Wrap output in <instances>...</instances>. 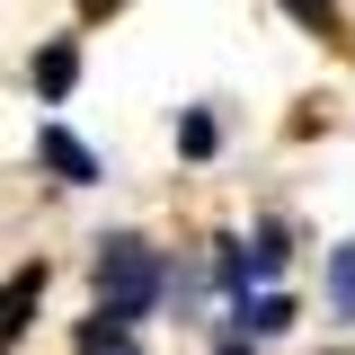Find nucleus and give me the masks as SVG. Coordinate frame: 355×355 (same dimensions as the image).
<instances>
[{"label":"nucleus","mask_w":355,"mask_h":355,"mask_svg":"<svg viewBox=\"0 0 355 355\" xmlns=\"http://www.w3.org/2000/svg\"><path fill=\"white\" fill-rule=\"evenodd\" d=\"M160 293H169V266H160V249L151 240H133V231H116V240H98V311L107 320H151L160 311Z\"/></svg>","instance_id":"obj_1"},{"label":"nucleus","mask_w":355,"mask_h":355,"mask_svg":"<svg viewBox=\"0 0 355 355\" xmlns=\"http://www.w3.org/2000/svg\"><path fill=\"white\" fill-rule=\"evenodd\" d=\"M36 160L62 178V187H98V151H89V142H71L62 125H36Z\"/></svg>","instance_id":"obj_2"},{"label":"nucleus","mask_w":355,"mask_h":355,"mask_svg":"<svg viewBox=\"0 0 355 355\" xmlns=\"http://www.w3.org/2000/svg\"><path fill=\"white\" fill-rule=\"evenodd\" d=\"M293 329V293H240L231 302V338L249 347V338H284Z\"/></svg>","instance_id":"obj_3"},{"label":"nucleus","mask_w":355,"mask_h":355,"mask_svg":"<svg viewBox=\"0 0 355 355\" xmlns=\"http://www.w3.org/2000/svg\"><path fill=\"white\" fill-rule=\"evenodd\" d=\"M44 302V266H18L9 284H0V347H18L27 338V311Z\"/></svg>","instance_id":"obj_4"},{"label":"nucleus","mask_w":355,"mask_h":355,"mask_svg":"<svg viewBox=\"0 0 355 355\" xmlns=\"http://www.w3.org/2000/svg\"><path fill=\"white\" fill-rule=\"evenodd\" d=\"M284 258H293V249H284V231H275V222H258V240H240V284H266Z\"/></svg>","instance_id":"obj_5"},{"label":"nucleus","mask_w":355,"mask_h":355,"mask_svg":"<svg viewBox=\"0 0 355 355\" xmlns=\"http://www.w3.org/2000/svg\"><path fill=\"white\" fill-rule=\"evenodd\" d=\"M71 80H80V53L71 44H44L36 53V98H71Z\"/></svg>","instance_id":"obj_6"},{"label":"nucleus","mask_w":355,"mask_h":355,"mask_svg":"<svg viewBox=\"0 0 355 355\" xmlns=\"http://www.w3.org/2000/svg\"><path fill=\"white\" fill-rule=\"evenodd\" d=\"M284 18L311 27V36H329V44H347V9H338V0H284Z\"/></svg>","instance_id":"obj_7"},{"label":"nucleus","mask_w":355,"mask_h":355,"mask_svg":"<svg viewBox=\"0 0 355 355\" xmlns=\"http://www.w3.org/2000/svg\"><path fill=\"white\" fill-rule=\"evenodd\" d=\"M80 355H142V347H133L125 320H107V311H98V320H80Z\"/></svg>","instance_id":"obj_8"},{"label":"nucleus","mask_w":355,"mask_h":355,"mask_svg":"<svg viewBox=\"0 0 355 355\" xmlns=\"http://www.w3.org/2000/svg\"><path fill=\"white\" fill-rule=\"evenodd\" d=\"M329 311L355 320V240H347V249H329Z\"/></svg>","instance_id":"obj_9"},{"label":"nucleus","mask_w":355,"mask_h":355,"mask_svg":"<svg viewBox=\"0 0 355 355\" xmlns=\"http://www.w3.org/2000/svg\"><path fill=\"white\" fill-rule=\"evenodd\" d=\"M214 142H222V125L205 116V107H187V116H178V151H187V160H205Z\"/></svg>","instance_id":"obj_10"},{"label":"nucleus","mask_w":355,"mask_h":355,"mask_svg":"<svg viewBox=\"0 0 355 355\" xmlns=\"http://www.w3.org/2000/svg\"><path fill=\"white\" fill-rule=\"evenodd\" d=\"M107 9H125V0H89V18H107Z\"/></svg>","instance_id":"obj_11"},{"label":"nucleus","mask_w":355,"mask_h":355,"mask_svg":"<svg viewBox=\"0 0 355 355\" xmlns=\"http://www.w3.org/2000/svg\"><path fill=\"white\" fill-rule=\"evenodd\" d=\"M222 355H249V347H222Z\"/></svg>","instance_id":"obj_12"}]
</instances>
